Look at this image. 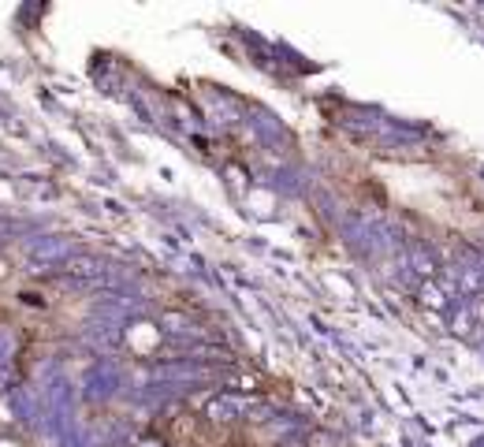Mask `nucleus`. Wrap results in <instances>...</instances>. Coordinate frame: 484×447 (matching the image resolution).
Instances as JSON below:
<instances>
[{
    "label": "nucleus",
    "mask_w": 484,
    "mask_h": 447,
    "mask_svg": "<svg viewBox=\"0 0 484 447\" xmlns=\"http://www.w3.org/2000/svg\"><path fill=\"white\" fill-rule=\"evenodd\" d=\"M421 302H425V306H432V310H444L447 306L444 291H439L436 283H421Z\"/></svg>",
    "instance_id": "nucleus-1"
},
{
    "label": "nucleus",
    "mask_w": 484,
    "mask_h": 447,
    "mask_svg": "<svg viewBox=\"0 0 484 447\" xmlns=\"http://www.w3.org/2000/svg\"><path fill=\"white\" fill-rule=\"evenodd\" d=\"M455 332L458 335H469V317H466V313H458V317H455Z\"/></svg>",
    "instance_id": "nucleus-2"
},
{
    "label": "nucleus",
    "mask_w": 484,
    "mask_h": 447,
    "mask_svg": "<svg viewBox=\"0 0 484 447\" xmlns=\"http://www.w3.org/2000/svg\"><path fill=\"white\" fill-rule=\"evenodd\" d=\"M138 447H164V444H160V440H142Z\"/></svg>",
    "instance_id": "nucleus-3"
}]
</instances>
